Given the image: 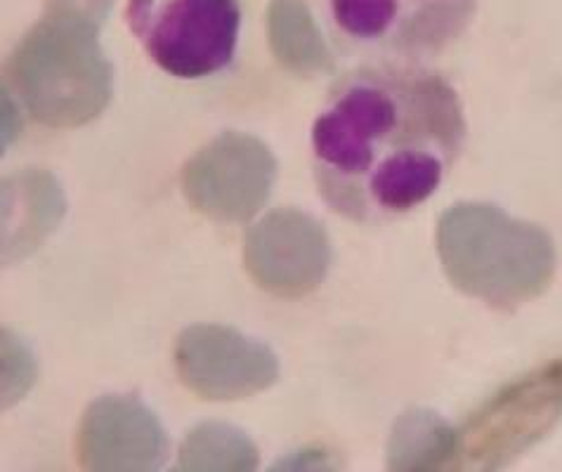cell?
<instances>
[{"label": "cell", "instance_id": "cell-16", "mask_svg": "<svg viewBox=\"0 0 562 472\" xmlns=\"http://www.w3.org/2000/svg\"><path fill=\"white\" fill-rule=\"evenodd\" d=\"M334 463L326 459V453L315 449V451H299L293 453L291 459L281 461L279 468H289V470H322V468H331Z\"/></svg>", "mask_w": 562, "mask_h": 472}, {"label": "cell", "instance_id": "cell-4", "mask_svg": "<svg viewBox=\"0 0 562 472\" xmlns=\"http://www.w3.org/2000/svg\"><path fill=\"white\" fill-rule=\"evenodd\" d=\"M562 418V361L498 392L457 432L447 468L496 470L532 449Z\"/></svg>", "mask_w": 562, "mask_h": 472}, {"label": "cell", "instance_id": "cell-13", "mask_svg": "<svg viewBox=\"0 0 562 472\" xmlns=\"http://www.w3.org/2000/svg\"><path fill=\"white\" fill-rule=\"evenodd\" d=\"M457 447V432L424 408L404 414L387 442L390 470H432L447 468Z\"/></svg>", "mask_w": 562, "mask_h": 472}, {"label": "cell", "instance_id": "cell-1", "mask_svg": "<svg viewBox=\"0 0 562 472\" xmlns=\"http://www.w3.org/2000/svg\"><path fill=\"white\" fill-rule=\"evenodd\" d=\"M463 133L457 92L440 76L357 74L312 128L322 194L355 220L407 213L442 184Z\"/></svg>", "mask_w": 562, "mask_h": 472}, {"label": "cell", "instance_id": "cell-14", "mask_svg": "<svg viewBox=\"0 0 562 472\" xmlns=\"http://www.w3.org/2000/svg\"><path fill=\"white\" fill-rule=\"evenodd\" d=\"M256 465V445L227 423L196 425L178 453V468L184 472H248Z\"/></svg>", "mask_w": 562, "mask_h": 472}, {"label": "cell", "instance_id": "cell-5", "mask_svg": "<svg viewBox=\"0 0 562 472\" xmlns=\"http://www.w3.org/2000/svg\"><path fill=\"white\" fill-rule=\"evenodd\" d=\"M128 22L149 57L178 78L225 69L237 50V0H131Z\"/></svg>", "mask_w": 562, "mask_h": 472}, {"label": "cell", "instance_id": "cell-2", "mask_svg": "<svg viewBox=\"0 0 562 472\" xmlns=\"http://www.w3.org/2000/svg\"><path fill=\"white\" fill-rule=\"evenodd\" d=\"M114 0H48L10 57V76L26 109L53 128L98 119L112 98L114 74L100 26Z\"/></svg>", "mask_w": 562, "mask_h": 472}, {"label": "cell", "instance_id": "cell-9", "mask_svg": "<svg viewBox=\"0 0 562 472\" xmlns=\"http://www.w3.org/2000/svg\"><path fill=\"white\" fill-rule=\"evenodd\" d=\"M244 258L260 289L279 297H303L329 272L331 241L319 220L279 209L248 229Z\"/></svg>", "mask_w": 562, "mask_h": 472}, {"label": "cell", "instance_id": "cell-11", "mask_svg": "<svg viewBox=\"0 0 562 472\" xmlns=\"http://www.w3.org/2000/svg\"><path fill=\"white\" fill-rule=\"evenodd\" d=\"M67 211L61 184L48 170H22L3 182V260L18 262L48 239Z\"/></svg>", "mask_w": 562, "mask_h": 472}, {"label": "cell", "instance_id": "cell-3", "mask_svg": "<svg viewBox=\"0 0 562 472\" xmlns=\"http://www.w3.org/2000/svg\"><path fill=\"white\" fill-rule=\"evenodd\" d=\"M437 254L457 289L494 307L532 301L555 272L551 236L490 203L449 209L437 223Z\"/></svg>", "mask_w": 562, "mask_h": 472}, {"label": "cell", "instance_id": "cell-8", "mask_svg": "<svg viewBox=\"0 0 562 472\" xmlns=\"http://www.w3.org/2000/svg\"><path fill=\"white\" fill-rule=\"evenodd\" d=\"M176 367L180 381L209 402L254 397L279 375V361L268 345L217 324L182 330L176 342Z\"/></svg>", "mask_w": 562, "mask_h": 472}, {"label": "cell", "instance_id": "cell-7", "mask_svg": "<svg viewBox=\"0 0 562 472\" xmlns=\"http://www.w3.org/2000/svg\"><path fill=\"white\" fill-rule=\"evenodd\" d=\"M277 161L262 139L223 133L201 147L182 170V192L194 211L223 223H244L268 201Z\"/></svg>", "mask_w": 562, "mask_h": 472}, {"label": "cell", "instance_id": "cell-17", "mask_svg": "<svg viewBox=\"0 0 562 472\" xmlns=\"http://www.w3.org/2000/svg\"><path fill=\"white\" fill-rule=\"evenodd\" d=\"M20 131V114H18V106L10 100V92L5 90V98H3V149L10 147V142L18 137Z\"/></svg>", "mask_w": 562, "mask_h": 472}, {"label": "cell", "instance_id": "cell-12", "mask_svg": "<svg viewBox=\"0 0 562 472\" xmlns=\"http://www.w3.org/2000/svg\"><path fill=\"white\" fill-rule=\"evenodd\" d=\"M268 43L279 65L295 76H319L331 69L329 45L305 0H272Z\"/></svg>", "mask_w": 562, "mask_h": 472}, {"label": "cell", "instance_id": "cell-10", "mask_svg": "<svg viewBox=\"0 0 562 472\" xmlns=\"http://www.w3.org/2000/svg\"><path fill=\"white\" fill-rule=\"evenodd\" d=\"M166 451L159 418L135 397H100L78 425V463L92 472H149L166 461Z\"/></svg>", "mask_w": 562, "mask_h": 472}, {"label": "cell", "instance_id": "cell-15", "mask_svg": "<svg viewBox=\"0 0 562 472\" xmlns=\"http://www.w3.org/2000/svg\"><path fill=\"white\" fill-rule=\"evenodd\" d=\"M36 381V359L29 345L3 330V404H18Z\"/></svg>", "mask_w": 562, "mask_h": 472}, {"label": "cell", "instance_id": "cell-6", "mask_svg": "<svg viewBox=\"0 0 562 472\" xmlns=\"http://www.w3.org/2000/svg\"><path fill=\"white\" fill-rule=\"evenodd\" d=\"M477 0H329L338 31L362 50L426 57L454 43Z\"/></svg>", "mask_w": 562, "mask_h": 472}]
</instances>
